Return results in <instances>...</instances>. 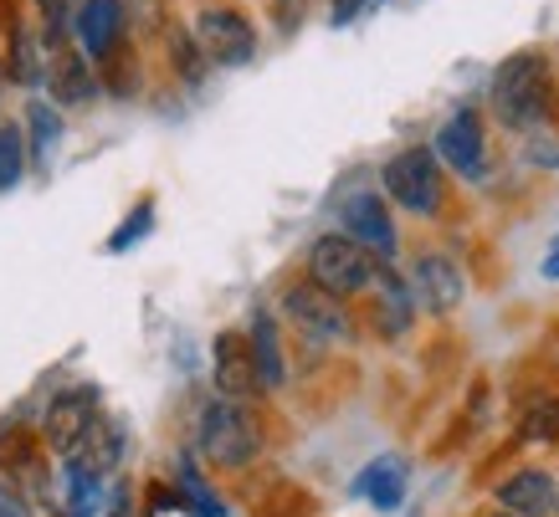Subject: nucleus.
Here are the masks:
<instances>
[{"label": "nucleus", "mask_w": 559, "mask_h": 517, "mask_svg": "<svg viewBox=\"0 0 559 517\" xmlns=\"http://www.w3.org/2000/svg\"><path fill=\"white\" fill-rule=\"evenodd\" d=\"M492 118L513 134H534L555 118V72L539 47L503 57L492 72Z\"/></svg>", "instance_id": "1"}, {"label": "nucleus", "mask_w": 559, "mask_h": 517, "mask_svg": "<svg viewBox=\"0 0 559 517\" xmlns=\"http://www.w3.org/2000/svg\"><path fill=\"white\" fill-rule=\"evenodd\" d=\"M190 441H195V456H201L205 467L241 471L262 456V420H257L252 400H226V395H216V400L201 405Z\"/></svg>", "instance_id": "2"}, {"label": "nucleus", "mask_w": 559, "mask_h": 517, "mask_svg": "<svg viewBox=\"0 0 559 517\" xmlns=\"http://www.w3.org/2000/svg\"><path fill=\"white\" fill-rule=\"evenodd\" d=\"M380 267H385V262H380L370 247H359L349 231H323L319 241L308 247V277L344 302L359 298V292H370Z\"/></svg>", "instance_id": "3"}, {"label": "nucleus", "mask_w": 559, "mask_h": 517, "mask_svg": "<svg viewBox=\"0 0 559 517\" xmlns=\"http://www.w3.org/2000/svg\"><path fill=\"white\" fill-rule=\"evenodd\" d=\"M380 190H385L390 205H401L411 216H437L447 205V165L437 159V149H401L390 154L385 169H380Z\"/></svg>", "instance_id": "4"}, {"label": "nucleus", "mask_w": 559, "mask_h": 517, "mask_svg": "<svg viewBox=\"0 0 559 517\" xmlns=\"http://www.w3.org/2000/svg\"><path fill=\"white\" fill-rule=\"evenodd\" d=\"M283 317H288L304 338H313V344H349V338H355V323L344 313V298L323 292L313 277H298V282L283 292Z\"/></svg>", "instance_id": "5"}, {"label": "nucleus", "mask_w": 559, "mask_h": 517, "mask_svg": "<svg viewBox=\"0 0 559 517\" xmlns=\"http://www.w3.org/2000/svg\"><path fill=\"white\" fill-rule=\"evenodd\" d=\"M431 149H437V159L457 180H488L492 169V154H488V129H483V113L477 108H457V113L447 118L437 129V139H431Z\"/></svg>", "instance_id": "6"}, {"label": "nucleus", "mask_w": 559, "mask_h": 517, "mask_svg": "<svg viewBox=\"0 0 559 517\" xmlns=\"http://www.w3.org/2000/svg\"><path fill=\"white\" fill-rule=\"evenodd\" d=\"M103 416L98 405V389L93 384H72L62 395H51L47 400V416H41V441L57 461H68L72 450L83 446V435L93 431V420Z\"/></svg>", "instance_id": "7"}, {"label": "nucleus", "mask_w": 559, "mask_h": 517, "mask_svg": "<svg viewBox=\"0 0 559 517\" xmlns=\"http://www.w3.org/2000/svg\"><path fill=\"white\" fill-rule=\"evenodd\" d=\"M195 41L211 57V68H247L257 57V26L237 5H205L195 16Z\"/></svg>", "instance_id": "8"}, {"label": "nucleus", "mask_w": 559, "mask_h": 517, "mask_svg": "<svg viewBox=\"0 0 559 517\" xmlns=\"http://www.w3.org/2000/svg\"><path fill=\"white\" fill-rule=\"evenodd\" d=\"M211 384H216V395H226V400H257L262 395L252 338L237 334V328L216 334V344H211Z\"/></svg>", "instance_id": "9"}, {"label": "nucleus", "mask_w": 559, "mask_h": 517, "mask_svg": "<svg viewBox=\"0 0 559 517\" xmlns=\"http://www.w3.org/2000/svg\"><path fill=\"white\" fill-rule=\"evenodd\" d=\"M340 231H349L359 247H370L380 262H390L395 247H401V236H395V216H390V205H385V190H380V195H374V190H355V195H344Z\"/></svg>", "instance_id": "10"}, {"label": "nucleus", "mask_w": 559, "mask_h": 517, "mask_svg": "<svg viewBox=\"0 0 559 517\" xmlns=\"http://www.w3.org/2000/svg\"><path fill=\"white\" fill-rule=\"evenodd\" d=\"M411 292H416V302H421L426 313H457L462 298H467V277H462V267L447 256V251H421L416 256V267H411Z\"/></svg>", "instance_id": "11"}, {"label": "nucleus", "mask_w": 559, "mask_h": 517, "mask_svg": "<svg viewBox=\"0 0 559 517\" xmlns=\"http://www.w3.org/2000/svg\"><path fill=\"white\" fill-rule=\"evenodd\" d=\"M123 41V0H83L72 11V47L87 62H108Z\"/></svg>", "instance_id": "12"}, {"label": "nucleus", "mask_w": 559, "mask_h": 517, "mask_svg": "<svg viewBox=\"0 0 559 517\" xmlns=\"http://www.w3.org/2000/svg\"><path fill=\"white\" fill-rule=\"evenodd\" d=\"M123 456H129V425L103 410V416L93 420V431L83 435V446L72 450L68 461L72 467H83V471H93V477H114V471L123 467Z\"/></svg>", "instance_id": "13"}, {"label": "nucleus", "mask_w": 559, "mask_h": 517, "mask_svg": "<svg viewBox=\"0 0 559 517\" xmlns=\"http://www.w3.org/2000/svg\"><path fill=\"white\" fill-rule=\"evenodd\" d=\"M416 292H411V277L390 272V262L374 277V334L380 338H406L411 323H416Z\"/></svg>", "instance_id": "14"}, {"label": "nucleus", "mask_w": 559, "mask_h": 517, "mask_svg": "<svg viewBox=\"0 0 559 517\" xmlns=\"http://www.w3.org/2000/svg\"><path fill=\"white\" fill-rule=\"evenodd\" d=\"M498 507H509L519 517H549L559 513V482L539 467H524L498 482Z\"/></svg>", "instance_id": "15"}, {"label": "nucleus", "mask_w": 559, "mask_h": 517, "mask_svg": "<svg viewBox=\"0 0 559 517\" xmlns=\"http://www.w3.org/2000/svg\"><path fill=\"white\" fill-rule=\"evenodd\" d=\"M406 486H411V471L401 456H374L370 467L355 477V497H365L374 513H395L406 502Z\"/></svg>", "instance_id": "16"}, {"label": "nucleus", "mask_w": 559, "mask_h": 517, "mask_svg": "<svg viewBox=\"0 0 559 517\" xmlns=\"http://www.w3.org/2000/svg\"><path fill=\"white\" fill-rule=\"evenodd\" d=\"M98 93V77L87 72V57L78 47H62L51 51L47 62V98L62 103V108H72V103H87Z\"/></svg>", "instance_id": "17"}, {"label": "nucleus", "mask_w": 559, "mask_h": 517, "mask_svg": "<svg viewBox=\"0 0 559 517\" xmlns=\"http://www.w3.org/2000/svg\"><path fill=\"white\" fill-rule=\"evenodd\" d=\"M247 338H252L262 389H283V380H288V353H283V334H277V317H272L267 308H257V313H252Z\"/></svg>", "instance_id": "18"}, {"label": "nucleus", "mask_w": 559, "mask_h": 517, "mask_svg": "<svg viewBox=\"0 0 559 517\" xmlns=\"http://www.w3.org/2000/svg\"><path fill=\"white\" fill-rule=\"evenodd\" d=\"M57 144H62V103L36 98L32 108H26V149H32V165L41 169V175H47Z\"/></svg>", "instance_id": "19"}, {"label": "nucleus", "mask_w": 559, "mask_h": 517, "mask_svg": "<svg viewBox=\"0 0 559 517\" xmlns=\"http://www.w3.org/2000/svg\"><path fill=\"white\" fill-rule=\"evenodd\" d=\"M5 62H11V83H16V87H36V83H41V77H47V62H51V51H47V41H41V32L16 26V32H11V51H5Z\"/></svg>", "instance_id": "20"}, {"label": "nucleus", "mask_w": 559, "mask_h": 517, "mask_svg": "<svg viewBox=\"0 0 559 517\" xmlns=\"http://www.w3.org/2000/svg\"><path fill=\"white\" fill-rule=\"evenodd\" d=\"M62 477H68V507H62V517H108V502H114V492H103V477H93V471L72 467V461H62Z\"/></svg>", "instance_id": "21"}, {"label": "nucleus", "mask_w": 559, "mask_h": 517, "mask_svg": "<svg viewBox=\"0 0 559 517\" xmlns=\"http://www.w3.org/2000/svg\"><path fill=\"white\" fill-rule=\"evenodd\" d=\"M165 51H170L175 77H180V83H190V87L205 83V72H211V57L201 51L195 32H186V26H165Z\"/></svg>", "instance_id": "22"}, {"label": "nucleus", "mask_w": 559, "mask_h": 517, "mask_svg": "<svg viewBox=\"0 0 559 517\" xmlns=\"http://www.w3.org/2000/svg\"><path fill=\"white\" fill-rule=\"evenodd\" d=\"M175 492H180V497H186L201 517H226V502H221L216 486L201 477V467H195V456H190V450L175 461Z\"/></svg>", "instance_id": "23"}, {"label": "nucleus", "mask_w": 559, "mask_h": 517, "mask_svg": "<svg viewBox=\"0 0 559 517\" xmlns=\"http://www.w3.org/2000/svg\"><path fill=\"white\" fill-rule=\"evenodd\" d=\"M519 441L528 446H549L559 441V395H534L519 416Z\"/></svg>", "instance_id": "24"}, {"label": "nucleus", "mask_w": 559, "mask_h": 517, "mask_svg": "<svg viewBox=\"0 0 559 517\" xmlns=\"http://www.w3.org/2000/svg\"><path fill=\"white\" fill-rule=\"evenodd\" d=\"M26 159H32V149H26V129H21V123H11V118H0V195L21 184Z\"/></svg>", "instance_id": "25"}, {"label": "nucleus", "mask_w": 559, "mask_h": 517, "mask_svg": "<svg viewBox=\"0 0 559 517\" xmlns=\"http://www.w3.org/2000/svg\"><path fill=\"white\" fill-rule=\"evenodd\" d=\"M150 231H154V201L144 195V201H139L134 211H129V216L114 226V236H108V251H114V256H123V251H134Z\"/></svg>", "instance_id": "26"}, {"label": "nucleus", "mask_w": 559, "mask_h": 517, "mask_svg": "<svg viewBox=\"0 0 559 517\" xmlns=\"http://www.w3.org/2000/svg\"><path fill=\"white\" fill-rule=\"evenodd\" d=\"M144 517H201V513H195L180 492H170V486H150V507H144Z\"/></svg>", "instance_id": "27"}, {"label": "nucleus", "mask_w": 559, "mask_h": 517, "mask_svg": "<svg viewBox=\"0 0 559 517\" xmlns=\"http://www.w3.org/2000/svg\"><path fill=\"white\" fill-rule=\"evenodd\" d=\"M524 159L534 169H559V139H549L544 129H534V134H528V144H524Z\"/></svg>", "instance_id": "28"}, {"label": "nucleus", "mask_w": 559, "mask_h": 517, "mask_svg": "<svg viewBox=\"0 0 559 517\" xmlns=\"http://www.w3.org/2000/svg\"><path fill=\"white\" fill-rule=\"evenodd\" d=\"M129 11H134V26H139L144 36H154V32H165V26H170L159 0H129Z\"/></svg>", "instance_id": "29"}, {"label": "nucleus", "mask_w": 559, "mask_h": 517, "mask_svg": "<svg viewBox=\"0 0 559 517\" xmlns=\"http://www.w3.org/2000/svg\"><path fill=\"white\" fill-rule=\"evenodd\" d=\"M365 5H370V0H329V26H349Z\"/></svg>", "instance_id": "30"}, {"label": "nucleus", "mask_w": 559, "mask_h": 517, "mask_svg": "<svg viewBox=\"0 0 559 517\" xmlns=\"http://www.w3.org/2000/svg\"><path fill=\"white\" fill-rule=\"evenodd\" d=\"M539 272H544V277H549V282H559V236H555V241H549V251H544Z\"/></svg>", "instance_id": "31"}, {"label": "nucleus", "mask_w": 559, "mask_h": 517, "mask_svg": "<svg viewBox=\"0 0 559 517\" xmlns=\"http://www.w3.org/2000/svg\"><path fill=\"white\" fill-rule=\"evenodd\" d=\"M0 517H26V513H21V497H16V492H0Z\"/></svg>", "instance_id": "32"}, {"label": "nucleus", "mask_w": 559, "mask_h": 517, "mask_svg": "<svg viewBox=\"0 0 559 517\" xmlns=\"http://www.w3.org/2000/svg\"><path fill=\"white\" fill-rule=\"evenodd\" d=\"M5 87H11V62L0 57V103H5Z\"/></svg>", "instance_id": "33"}, {"label": "nucleus", "mask_w": 559, "mask_h": 517, "mask_svg": "<svg viewBox=\"0 0 559 517\" xmlns=\"http://www.w3.org/2000/svg\"><path fill=\"white\" fill-rule=\"evenodd\" d=\"M492 517H519V513H509V507H503V513H492Z\"/></svg>", "instance_id": "34"}]
</instances>
